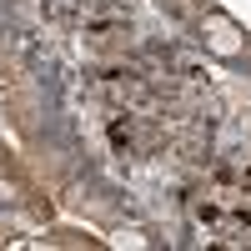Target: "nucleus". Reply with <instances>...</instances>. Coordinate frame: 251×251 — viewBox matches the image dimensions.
I'll list each match as a JSON object with an SVG mask.
<instances>
[{
	"label": "nucleus",
	"instance_id": "obj_1",
	"mask_svg": "<svg viewBox=\"0 0 251 251\" xmlns=\"http://www.w3.org/2000/svg\"><path fill=\"white\" fill-rule=\"evenodd\" d=\"M196 211H201V221L211 226V231H221L226 241L251 236V161H246V166H226V171L201 191Z\"/></svg>",
	"mask_w": 251,
	"mask_h": 251
}]
</instances>
